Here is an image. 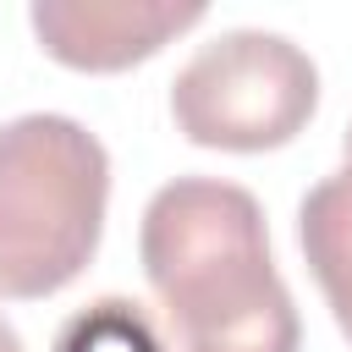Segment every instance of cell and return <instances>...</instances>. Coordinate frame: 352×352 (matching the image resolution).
<instances>
[{
    "label": "cell",
    "mask_w": 352,
    "mask_h": 352,
    "mask_svg": "<svg viewBox=\"0 0 352 352\" xmlns=\"http://www.w3.org/2000/svg\"><path fill=\"white\" fill-rule=\"evenodd\" d=\"M297 242H302V258H308L341 336L352 341V165H341L319 187H308V198L297 209Z\"/></svg>",
    "instance_id": "obj_5"
},
{
    "label": "cell",
    "mask_w": 352,
    "mask_h": 352,
    "mask_svg": "<svg viewBox=\"0 0 352 352\" xmlns=\"http://www.w3.org/2000/svg\"><path fill=\"white\" fill-rule=\"evenodd\" d=\"M0 352H22V336H16V324L0 314Z\"/></svg>",
    "instance_id": "obj_7"
},
{
    "label": "cell",
    "mask_w": 352,
    "mask_h": 352,
    "mask_svg": "<svg viewBox=\"0 0 352 352\" xmlns=\"http://www.w3.org/2000/svg\"><path fill=\"white\" fill-rule=\"evenodd\" d=\"M44 55L72 72H121L160 55L176 33L204 22V6L187 0H38L28 11Z\"/></svg>",
    "instance_id": "obj_4"
},
{
    "label": "cell",
    "mask_w": 352,
    "mask_h": 352,
    "mask_svg": "<svg viewBox=\"0 0 352 352\" xmlns=\"http://www.w3.org/2000/svg\"><path fill=\"white\" fill-rule=\"evenodd\" d=\"M138 253L182 352L302 346V314L270 258V226L248 187L220 176L165 182L143 209Z\"/></svg>",
    "instance_id": "obj_1"
},
{
    "label": "cell",
    "mask_w": 352,
    "mask_h": 352,
    "mask_svg": "<svg viewBox=\"0 0 352 352\" xmlns=\"http://www.w3.org/2000/svg\"><path fill=\"white\" fill-rule=\"evenodd\" d=\"M110 154L55 110L0 126V297L33 302L72 286L104 236Z\"/></svg>",
    "instance_id": "obj_2"
},
{
    "label": "cell",
    "mask_w": 352,
    "mask_h": 352,
    "mask_svg": "<svg viewBox=\"0 0 352 352\" xmlns=\"http://www.w3.org/2000/svg\"><path fill=\"white\" fill-rule=\"evenodd\" d=\"M346 165H352V126H346Z\"/></svg>",
    "instance_id": "obj_8"
},
{
    "label": "cell",
    "mask_w": 352,
    "mask_h": 352,
    "mask_svg": "<svg viewBox=\"0 0 352 352\" xmlns=\"http://www.w3.org/2000/svg\"><path fill=\"white\" fill-rule=\"evenodd\" d=\"M319 104V66L302 44L264 28L209 38L170 82V121L198 148L264 154L292 143Z\"/></svg>",
    "instance_id": "obj_3"
},
{
    "label": "cell",
    "mask_w": 352,
    "mask_h": 352,
    "mask_svg": "<svg viewBox=\"0 0 352 352\" xmlns=\"http://www.w3.org/2000/svg\"><path fill=\"white\" fill-rule=\"evenodd\" d=\"M50 352H165V341L132 297H99L60 324Z\"/></svg>",
    "instance_id": "obj_6"
}]
</instances>
